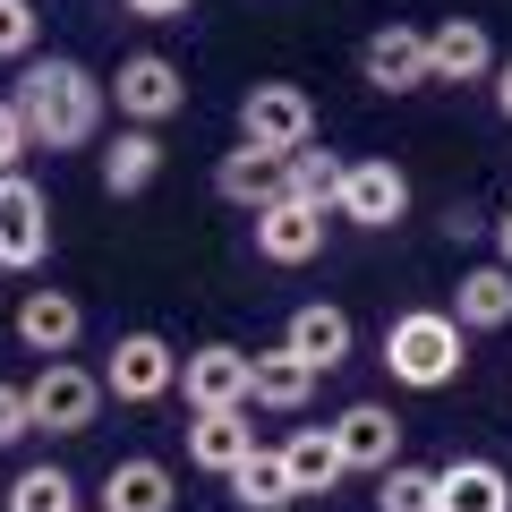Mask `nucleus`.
I'll use <instances>...</instances> for the list:
<instances>
[{"label":"nucleus","instance_id":"6ab92c4d","mask_svg":"<svg viewBox=\"0 0 512 512\" xmlns=\"http://www.w3.org/2000/svg\"><path fill=\"white\" fill-rule=\"evenodd\" d=\"M308 393H316V367L308 359H291V350H248V402L256 410H282V419H291V410H308Z\"/></svg>","mask_w":512,"mask_h":512},{"label":"nucleus","instance_id":"412c9836","mask_svg":"<svg viewBox=\"0 0 512 512\" xmlns=\"http://www.w3.org/2000/svg\"><path fill=\"white\" fill-rule=\"evenodd\" d=\"M444 316H453L461 333H504L512 325V274L504 265H470V274L453 282V308Z\"/></svg>","mask_w":512,"mask_h":512},{"label":"nucleus","instance_id":"9d476101","mask_svg":"<svg viewBox=\"0 0 512 512\" xmlns=\"http://www.w3.org/2000/svg\"><path fill=\"white\" fill-rule=\"evenodd\" d=\"M180 402L188 410H248V350L239 342H205L180 359Z\"/></svg>","mask_w":512,"mask_h":512},{"label":"nucleus","instance_id":"7ed1b4c3","mask_svg":"<svg viewBox=\"0 0 512 512\" xmlns=\"http://www.w3.org/2000/svg\"><path fill=\"white\" fill-rule=\"evenodd\" d=\"M239 146H256V154H299V146H316V103H308V86H291V77H256L248 94H239Z\"/></svg>","mask_w":512,"mask_h":512},{"label":"nucleus","instance_id":"393cba45","mask_svg":"<svg viewBox=\"0 0 512 512\" xmlns=\"http://www.w3.org/2000/svg\"><path fill=\"white\" fill-rule=\"evenodd\" d=\"M222 487H231L239 512H282V504H299V495H291V470H282V453H265V444H256V453L239 461Z\"/></svg>","mask_w":512,"mask_h":512},{"label":"nucleus","instance_id":"f257e3e1","mask_svg":"<svg viewBox=\"0 0 512 512\" xmlns=\"http://www.w3.org/2000/svg\"><path fill=\"white\" fill-rule=\"evenodd\" d=\"M9 103H18V120H26V137L35 146H52V154H69V146H94L103 137V111H111V86L86 69V60H26V77L9 86Z\"/></svg>","mask_w":512,"mask_h":512},{"label":"nucleus","instance_id":"2f4dec72","mask_svg":"<svg viewBox=\"0 0 512 512\" xmlns=\"http://www.w3.org/2000/svg\"><path fill=\"white\" fill-rule=\"evenodd\" d=\"M444 231H453V239H478V231H487V214H478V205H453V214H444Z\"/></svg>","mask_w":512,"mask_h":512},{"label":"nucleus","instance_id":"2eb2a0df","mask_svg":"<svg viewBox=\"0 0 512 512\" xmlns=\"http://www.w3.org/2000/svg\"><path fill=\"white\" fill-rule=\"evenodd\" d=\"M436 512H512V478H504V461H487V453L444 461V470H436Z\"/></svg>","mask_w":512,"mask_h":512},{"label":"nucleus","instance_id":"c85d7f7f","mask_svg":"<svg viewBox=\"0 0 512 512\" xmlns=\"http://www.w3.org/2000/svg\"><path fill=\"white\" fill-rule=\"evenodd\" d=\"M26 146H35V137H26V120H18V103H9V94H0V180H9V171L26 163Z\"/></svg>","mask_w":512,"mask_h":512},{"label":"nucleus","instance_id":"f3484780","mask_svg":"<svg viewBox=\"0 0 512 512\" xmlns=\"http://www.w3.org/2000/svg\"><path fill=\"white\" fill-rule=\"evenodd\" d=\"M77 333H86V308H77L69 291H26L18 299V342L35 350V359H69Z\"/></svg>","mask_w":512,"mask_h":512},{"label":"nucleus","instance_id":"ddd939ff","mask_svg":"<svg viewBox=\"0 0 512 512\" xmlns=\"http://www.w3.org/2000/svg\"><path fill=\"white\" fill-rule=\"evenodd\" d=\"M248 222H256V256H265V265H316V256H325V214L299 205V197H274Z\"/></svg>","mask_w":512,"mask_h":512},{"label":"nucleus","instance_id":"a878e982","mask_svg":"<svg viewBox=\"0 0 512 512\" xmlns=\"http://www.w3.org/2000/svg\"><path fill=\"white\" fill-rule=\"evenodd\" d=\"M9 512H86V504H77V478L60 461H26L9 478Z\"/></svg>","mask_w":512,"mask_h":512},{"label":"nucleus","instance_id":"39448f33","mask_svg":"<svg viewBox=\"0 0 512 512\" xmlns=\"http://www.w3.org/2000/svg\"><path fill=\"white\" fill-rule=\"evenodd\" d=\"M94 410H103V376L77 359H43L35 384H26V419L43 427V436H86Z\"/></svg>","mask_w":512,"mask_h":512},{"label":"nucleus","instance_id":"4be33fe9","mask_svg":"<svg viewBox=\"0 0 512 512\" xmlns=\"http://www.w3.org/2000/svg\"><path fill=\"white\" fill-rule=\"evenodd\" d=\"M214 197L239 205V214H265V205L282 197V163H274V154H256V146H231L214 163Z\"/></svg>","mask_w":512,"mask_h":512},{"label":"nucleus","instance_id":"6e6552de","mask_svg":"<svg viewBox=\"0 0 512 512\" xmlns=\"http://www.w3.org/2000/svg\"><path fill=\"white\" fill-rule=\"evenodd\" d=\"M410 214V180L393 154H359L342 171V197H333V222H359V231H393Z\"/></svg>","mask_w":512,"mask_h":512},{"label":"nucleus","instance_id":"aec40b11","mask_svg":"<svg viewBox=\"0 0 512 512\" xmlns=\"http://www.w3.org/2000/svg\"><path fill=\"white\" fill-rule=\"evenodd\" d=\"M282 470H291V495H333L350 478V461L333 444V427H291L282 436Z\"/></svg>","mask_w":512,"mask_h":512},{"label":"nucleus","instance_id":"1a4fd4ad","mask_svg":"<svg viewBox=\"0 0 512 512\" xmlns=\"http://www.w3.org/2000/svg\"><path fill=\"white\" fill-rule=\"evenodd\" d=\"M359 77H367L376 94H419V86H427V26L384 18L376 35L359 43Z\"/></svg>","mask_w":512,"mask_h":512},{"label":"nucleus","instance_id":"dca6fc26","mask_svg":"<svg viewBox=\"0 0 512 512\" xmlns=\"http://www.w3.org/2000/svg\"><path fill=\"white\" fill-rule=\"evenodd\" d=\"M171 504H180V478H171L163 461H146V453L111 461L103 495H94V512H171Z\"/></svg>","mask_w":512,"mask_h":512},{"label":"nucleus","instance_id":"4468645a","mask_svg":"<svg viewBox=\"0 0 512 512\" xmlns=\"http://www.w3.org/2000/svg\"><path fill=\"white\" fill-rule=\"evenodd\" d=\"M333 444H342V461L350 470H393V461H402V419H393V410L384 402H350L342 419H333Z\"/></svg>","mask_w":512,"mask_h":512},{"label":"nucleus","instance_id":"5701e85b","mask_svg":"<svg viewBox=\"0 0 512 512\" xmlns=\"http://www.w3.org/2000/svg\"><path fill=\"white\" fill-rule=\"evenodd\" d=\"M154 180H163V137L154 128H120L103 146V188L111 197H146Z\"/></svg>","mask_w":512,"mask_h":512},{"label":"nucleus","instance_id":"a211bd4d","mask_svg":"<svg viewBox=\"0 0 512 512\" xmlns=\"http://www.w3.org/2000/svg\"><path fill=\"white\" fill-rule=\"evenodd\" d=\"M248 453H256V427H248V410H188V461H197V470L231 478Z\"/></svg>","mask_w":512,"mask_h":512},{"label":"nucleus","instance_id":"423d86ee","mask_svg":"<svg viewBox=\"0 0 512 512\" xmlns=\"http://www.w3.org/2000/svg\"><path fill=\"white\" fill-rule=\"evenodd\" d=\"M111 103H120L128 128H163V120H180V111H188V77H180V60H163V52H128L120 77H111Z\"/></svg>","mask_w":512,"mask_h":512},{"label":"nucleus","instance_id":"c756f323","mask_svg":"<svg viewBox=\"0 0 512 512\" xmlns=\"http://www.w3.org/2000/svg\"><path fill=\"white\" fill-rule=\"evenodd\" d=\"M26 436H35V419H26V384H0V453L26 444Z\"/></svg>","mask_w":512,"mask_h":512},{"label":"nucleus","instance_id":"473e14b6","mask_svg":"<svg viewBox=\"0 0 512 512\" xmlns=\"http://www.w3.org/2000/svg\"><path fill=\"white\" fill-rule=\"evenodd\" d=\"M487 86H495V111H504V120H512V52L495 60V77H487Z\"/></svg>","mask_w":512,"mask_h":512},{"label":"nucleus","instance_id":"0eeeda50","mask_svg":"<svg viewBox=\"0 0 512 512\" xmlns=\"http://www.w3.org/2000/svg\"><path fill=\"white\" fill-rule=\"evenodd\" d=\"M52 256V197H43L26 171L0 180V274H35Z\"/></svg>","mask_w":512,"mask_h":512},{"label":"nucleus","instance_id":"20e7f679","mask_svg":"<svg viewBox=\"0 0 512 512\" xmlns=\"http://www.w3.org/2000/svg\"><path fill=\"white\" fill-rule=\"evenodd\" d=\"M163 393H180V350L163 342V333H120L111 342V359H103V402H128V410H146V402H163Z\"/></svg>","mask_w":512,"mask_h":512},{"label":"nucleus","instance_id":"b1692460","mask_svg":"<svg viewBox=\"0 0 512 512\" xmlns=\"http://www.w3.org/2000/svg\"><path fill=\"white\" fill-rule=\"evenodd\" d=\"M342 154H325V146H299V154H282V197H299V205H316V214H333V197H342Z\"/></svg>","mask_w":512,"mask_h":512},{"label":"nucleus","instance_id":"9b49d317","mask_svg":"<svg viewBox=\"0 0 512 512\" xmlns=\"http://www.w3.org/2000/svg\"><path fill=\"white\" fill-rule=\"evenodd\" d=\"M282 350L308 359L316 376H333V367H350V350H359V325H350V308H333V299H308V308H291V325H282Z\"/></svg>","mask_w":512,"mask_h":512},{"label":"nucleus","instance_id":"f03ea898","mask_svg":"<svg viewBox=\"0 0 512 512\" xmlns=\"http://www.w3.org/2000/svg\"><path fill=\"white\" fill-rule=\"evenodd\" d=\"M384 367H393V384H410V393H444V384L470 367V333L444 308H410V316L384 325Z\"/></svg>","mask_w":512,"mask_h":512},{"label":"nucleus","instance_id":"7c9ffc66","mask_svg":"<svg viewBox=\"0 0 512 512\" xmlns=\"http://www.w3.org/2000/svg\"><path fill=\"white\" fill-rule=\"evenodd\" d=\"M128 18H146V26H171V18H188V0H120Z\"/></svg>","mask_w":512,"mask_h":512},{"label":"nucleus","instance_id":"bb28decb","mask_svg":"<svg viewBox=\"0 0 512 512\" xmlns=\"http://www.w3.org/2000/svg\"><path fill=\"white\" fill-rule=\"evenodd\" d=\"M376 512H436V470H419V461H393V470L376 478Z\"/></svg>","mask_w":512,"mask_h":512},{"label":"nucleus","instance_id":"72a5a7b5","mask_svg":"<svg viewBox=\"0 0 512 512\" xmlns=\"http://www.w3.org/2000/svg\"><path fill=\"white\" fill-rule=\"evenodd\" d=\"M487 231H495V265H504V274H512V214H495Z\"/></svg>","mask_w":512,"mask_h":512},{"label":"nucleus","instance_id":"f8f14e48","mask_svg":"<svg viewBox=\"0 0 512 512\" xmlns=\"http://www.w3.org/2000/svg\"><path fill=\"white\" fill-rule=\"evenodd\" d=\"M495 77V43L478 18H436L427 26V86H478Z\"/></svg>","mask_w":512,"mask_h":512},{"label":"nucleus","instance_id":"cd10ccee","mask_svg":"<svg viewBox=\"0 0 512 512\" xmlns=\"http://www.w3.org/2000/svg\"><path fill=\"white\" fill-rule=\"evenodd\" d=\"M35 43H43L35 0H0V60H35Z\"/></svg>","mask_w":512,"mask_h":512}]
</instances>
